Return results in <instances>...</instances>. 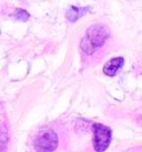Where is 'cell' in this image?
Segmentation results:
<instances>
[{"instance_id":"8992f818","label":"cell","mask_w":142,"mask_h":152,"mask_svg":"<svg viewBox=\"0 0 142 152\" xmlns=\"http://www.w3.org/2000/svg\"><path fill=\"white\" fill-rule=\"evenodd\" d=\"M8 142V130L2 121H0V151H2Z\"/></svg>"},{"instance_id":"5b68a950","label":"cell","mask_w":142,"mask_h":152,"mask_svg":"<svg viewBox=\"0 0 142 152\" xmlns=\"http://www.w3.org/2000/svg\"><path fill=\"white\" fill-rule=\"evenodd\" d=\"M90 11L89 7H77V6H71L70 8L66 12V18L70 22H75L79 18L83 17L84 15Z\"/></svg>"},{"instance_id":"52a82bcc","label":"cell","mask_w":142,"mask_h":152,"mask_svg":"<svg viewBox=\"0 0 142 152\" xmlns=\"http://www.w3.org/2000/svg\"><path fill=\"white\" fill-rule=\"evenodd\" d=\"M12 17L18 20V21H28V19L30 18V15L28 11H26L23 9H16L13 12Z\"/></svg>"},{"instance_id":"277c9868","label":"cell","mask_w":142,"mask_h":152,"mask_svg":"<svg viewBox=\"0 0 142 152\" xmlns=\"http://www.w3.org/2000/svg\"><path fill=\"white\" fill-rule=\"evenodd\" d=\"M124 64V58L123 57H116L110 59L108 62H105V67H103V72L107 76L113 77L117 75V72L123 67Z\"/></svg>"},{"instance_id":"6da1fadb","label":"cell","mask_w":142,"mask_h":152,"mask_svg":"<svg viewBox=\"0 0 142 152\" xmlns=\"http://www.w3.org/2000/svg\"><path fill=\"white\" fill-rule=\"evenodd\" d=\"M109 29L103 25H92L90 28H88L87 34L80 41V48L87 53L92 55L96 52L99 48L103 46L108 39Z\"/></svg>"},{"instance_id":"7a4b0ae2","label":"cell","mask_w":142,"mask_h":152,"mask_svg":"<svg viewBox=\"0 0 142 152\" xmlns=\"http://www.w3.org/2000/svg\"><path fill=\"white\" fill-rule=\"evenodd\" d=\"M92 144L96 152H105L109 148L112 140V131L109 127L101 124V123H94L92 126Z\"/></svg>"},{"instance_id":"3957f363","label":"cell","mask_w":142,"mask_h":152,"mask_svg":"<svg viewBox=\"0 0 142 152\" xmlns=\"http://www.w3.org/2000/svg\"><path fill=\"white\" fill-rule=\"evenodd\" d=\"M59 143L58 135L52 130H46L39 133L34 141L37 152H53Z\"/></svg>"}]
</instances>
